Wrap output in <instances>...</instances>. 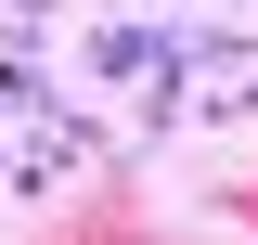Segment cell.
I'll return each mask as SVG.
<instances>
[{
	"instance_id": "cell-1",
	"label": "cell",
	"mask_w": 258,
	"mask_h": 245,
	"mask_svg": "<svg viewBox=\"0 0 258 245\" xmlns=\"http://www.w3.org/2000/svg\"><path fill=\"white\" fill-rule=\"evenodd\" d=\"M103 65H116V78H168V39L155 26H103Z\"/></svg>"
}]
</instances>
